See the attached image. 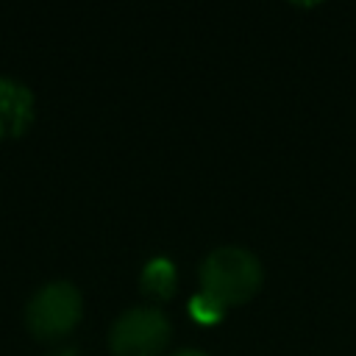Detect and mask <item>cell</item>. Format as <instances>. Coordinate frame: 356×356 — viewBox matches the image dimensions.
Here are the masks:
<instances>
[{
  "instance_id": "obj_1",
  "label": "cell",
  "mask_w": 356,
  "mask_h": 356,
  "mask_svg": "<svg viewBox=\"0 0 356 356\" xmlns=\"http://www.w3.org/2000/svg\"><path fill=\"white\" fill-rule=\"evenodd\" d=\"M203 295L220 300L222 306H236L250 300L264 281V267L259 256L242 245H220L206 253L197 267Z\"/></svg>"
},
{
  "instance_id": "obj_2",
  "label": "cell",
  "mask_w": 356,
  "mask_h": 356,
  "mask_svg": "<svg viewBox=\"0 0 356 356\" xmlns=\"http://www.w3.org/2000/svg\"><path fill=\"white\" fill-rule=\"evenodd\" d=\"M83 314V298L70 281L44 284L25 306V325L36 339H58L70 334Z\"/></svg>"
},
{
  "instance_id": "obj_3",
  "label": "cell",
  "mask_w": 356,
  "mask_h": 356,
  "mask_svg": "<svg viewBox=\"0 0 356 356\" xmlns=\"http://www.w3.org/2000/svg\"><path fill=\"white\" fill-rule=\"evenodd\" d=\"M167 342L170 320L153 306L125 309L108 331V348L114 356H159Z\"/></svg>"
},
{
  "instance_id": "obj_4",
  "label": "cell",
  "mask_w": 356,
  "mask_h": 356,
  "mask_svg": "<svg viewBox=\"0 0 356 356\" xmlns=\"http://www.w3.org/2000/svg\"><path fill=\"white\" fill-rule=\"evenodd\" d=\"M33 122V92L17 78H0V139L22 136Z\"/></svg>"
},
{
  "instance_id": "obj_5",
  "label": "cell",
  "mask_w": 356,
  "mask_h": 356,
  "mask_svg": "<svg viewBox=\"0 0 356 356\" xmlns=\"http://www.w3.org/2000/svg\"><path fill=\"white\" fill-rule=\"evenodd\" d=\"M175 284H178V273H175V264L167 256H156V259H150L142 267L139 286H142V292L147 298H153V300H170L172 292H175Z\"/></svg>"
},
{
  "instance_id": "obj_6",
  "label": "cell",
  "mask_w": 356,
  "mask_h": 356,
  "mask_svg": "<svg viewBox=\"0 0 356 356\" xmlns=\"http://www.w3.org/2000/svg\"><path fill=\"white\" fill-rule=\"evenodd\" d=\"M189 314L200 325H214V323H220L225 317V306L220 300H214V298H209V295L200 292V295H195L189 300Z\"/></svg>"
},
{
  "instance_id": "obj_7",
  "label": "cell",
  "mask_w": 356,
  "mask_h": 356,
  "mask_svg": "<svg viewBox=\"0 0 356 356\" xmlns=\"http://www.w3.org/2000/svg\"><path fill=\"white\" fill-rule=\"evenodd\" d=\"M172 356H209V353L195 350V348H184V350H178V353H172Z\"/></svg>"
},
{
  "instance_id": "obj_8",
  "label": "cell",
  "mask_w": 356,
  "mask_h": 356,
  "mask_svg": "<svg viewBox=\"0 0 356 356\" xmlns=\"http://www.w3.org/2000/svg\"><path fill=\"white\" fill-rule=\"evenodd\" d=\"M53 356H75V350L70 348V350H61V353H53Z\"/></svg>"
}]
</instances>
